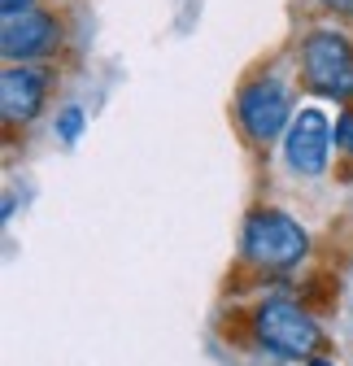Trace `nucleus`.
Wrapping results in <instances>:
<instances>
[{
    "label": "nucleus",
    "mask_w": 353,
    "mask_h": 366,
    "mask_svg": "<svg viewBox=\"0 0 353 366\" xmlns=\"http://www.w3.org/2000/svg\"><path fill=\"white\" fill-rule=\"evenodd\" d=\"M26 9H39V0H0V14H5V18L26 14Z\"/></svg>",
    "instance_id": "obj_11"
},
{
    "label": "nucleus",
    "mask_w": 353,
    "mask_h": 366,
    "mask_svg": "<svg viewBox=\"0 0 353 366\" xmlns=\"http://www.w3.org/2000/svg\"><path fill=\"white\" fill-rule=\"evenodd\" d=\"M314 5L332 18H353V0H314Z\"/></svg>",
    "instance_id": "obj_10"
},
{
    "label": "nucleus",
    "mask_w": 353,
    "mask_h": 366,
    "mask_svg": "<svg viewBox=\"0 0 353 366\" xmlns=\"http://www.w3.org/2000/svg\"><path fill=\"white\" fill-rule=\"evenodd\" d=\"M297 79L314 101L353 105V35L340 22L310 26L297 39Z\"/></svg>",
    "instance_id": "obj_3"
},
{
    "label": "nucleus",
    "mask_w": 353,
    "mask_h": 366,
    "mask_svg": "<svg viewBox=\"0 0 353 366\" xmlns=\"http://www.w3.org/2000/svg\"><path fill=\"white\" fill-rule=\"evenodd\" d=\"M336 153L353 157V105H344L336 114Z\"/></svg>",
    "instance_id": "obj_9"
},
{
    "label": "nucleus",
    "mask_w": 353,
    "mask_h": 366,
    "mask_svg": "<svg viewBox=\"0 0 353 366\" xmlns=\"http://www.w3.org/2000/svg\"><path fill=\"white\" fill-rule=\"evenodd\" d=\"M232 114L249 149H271L275 140H284L288 122L297 118V97L275 70H257L236 87Z\"/></svg>",
    "instance_id": "obj_4"
},
{
    "label": "nucleus",
    "mask_w": 353,
    "mask_h": 366,
    "mask_svg": "<svg viewBox=\"0 0 353 366\" xmlns=\"http://www.w3.org/2000/svg\"><path fill=\"white\" fill-rule=\"evenodd\" d=\"M301 366H336V362H332L327 353H319V357H310V362H301Z\"/></svg>",
    "instance_id": "obj_12"
},
{
    "label": "nucleus",
    "mask_w": 353,
    "mask_h": 366,
    "mask_svg": "<svg viewBox=\"0 0 353 366\" xmlns=\"http://www.w3.org/2000/svg\"><path fill=\"white\" fill-rule=\"evenodd\" d=\"M279 149H284V162L297 179H323L332 166V149H336V122L319 105H301L284 131Z\"/></svg>",
    "instance_id": "obj_5"
},
{
    "label": "nucleus",
    "mask_w": 353,
    "mask_h": 366,
    "mask_svg": "<svg viewBox=\"0 0 353 366\" xmlns=\"http://www.w3.org/2000/svg\"><path fill=\"white\" fill-rule=\"evenodd\" d=\"M61 44H66V26L49 9L14 14L0 26V57L14 66H49V57L61 53Z\"/></svg>",
    "instance_id": "obj_6"
},
{
    "label": "nucleus",
    "mask_w": 353,
    "mask_h": 366,
    "mask_svg": "<svg viewBox=\"0 0 353 366\" xmlns=\"http://www.w3.org/2000/svg\"><path fill=\"white\" fill-rule=\"evenodd\" d=\"M249 340L275 362H310L332 349L323 318L301 297H262L249 310Z\"/></svg>",
    "instance_id": "obj_1"
},
{
    "label": "nucleus",
    "mask_w": 353,
    "mask_h": 366,
    "mask_svg": "<svg viewBox=\"0 0 353 366\" xmlns=\"http://www.w3.org/2000/svg\"><path fill=\"white\" fill-rule=\"evenodd\" d=\"M49 92H53V66L5 61V70H0V118H5V127L9 131L31 127L49 105Z\"/></svg>",
    "instance_id": "obj_7"
},
{
    "label": "nucleus",
    "mask_w": 353,
    "mask_h": 366,
    "mask_svg": "<svg viewBox=\"0 0 353 366\" xmlns=\"http://www.w3.org/2000/svg\"><path fill=\"white\" fill-rule=\"evenodd\" d=\"M83 127H87V114H83L79 105H61V109H57V118H53V135H57L61 144H79Z\"/></svg>",
    "instance_id": "obj_8"
},
{
    "label": "nucleus",
    "mask_w": 353,
    "mask_h": 366,
    "mask_svg": "<svg viewBox=\"0 0 353 366\" xmlns=\"http://www.w3.org/2000/svg\"><path fill=\"white\" fill-rule=\"evenodd\" d=\"M314 240L301 227V218H292L279 205H253L240 222V266H249L253 274H292L305 257H310Z\"/></svg>",
    "instance_id": "obj_2"
}]
</instances>
